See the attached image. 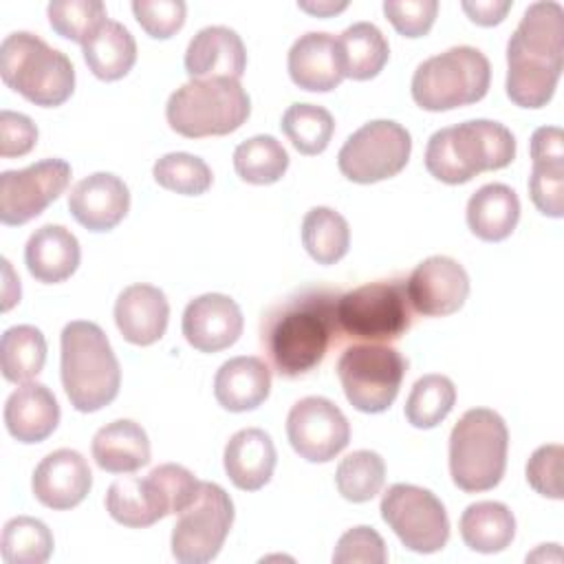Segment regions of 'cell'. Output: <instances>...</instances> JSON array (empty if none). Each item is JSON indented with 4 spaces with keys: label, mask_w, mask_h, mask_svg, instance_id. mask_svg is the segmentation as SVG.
<instances>
[{
    "label": "cell",
    "mask_w": 564,
    "mask_h": 564,
    "mask_svg": "<svg viewBox=\"0 0 564 564\" xmlns=\"http://www.w3.org/2000/svg\"><path fill=\"white\" fill-rule=\"evenodd\" d=\"M293 148L306 156L322 154L335 132L333 115L317 104H291L280 123Z\"/></svg>",
    "instance_id": "37"
},
{
    "label": "cell",
    "mask_w": 564,
    "mask_h": 564,
    "mask_svg": "<svg viewBox=\"0 0 564 564\" xmlns=\"http://www.w3.org/2000/svg\"><path fill=\"white\" fill-rule=\"evenodd\" d=\"M68 209L88 231H110L130 209V189L119 176L95 172L70 189Z\"/></svg>",
    "instance_id": "19"
},
{
    "label": "cell",
    "mask_w": 564,
    "mask_h": 564,
    "mask_svg": "<svg viewBox=\"0 0 564 564\" xmlns=\"http://www.w3.org/2000/svg\"><path fill=\"white\" fill-rule=\"evenodd\" d=\"M297 7L311 15H317V18H328V15H335L339 11H344L348 7L346 0H300Z\"/></svg>",
    "instance_id": "51"
},
{
    "label": "cell",
    "mask_w": 564,
    "mask_h": 564,
    "mask_svg": "<svg viewBox=\"0 0 564 564\" xmlns=\"http://www.w3.org/2000/svg\"><path fill=\"white\" fill-rule=\"evenodd\" d=\"M242 311L229 295L205 293L183 311V335L200 352H218L234 346L242 335Z\"/></svg>",
    "instance_id": "17"
},
{
    "label": "cell",
    "mask_w": 564,
    "mask_h": 564,
    "mask_svg": "<svg viewBox=\"0 0 564 564\" xmlns=\"http://www.w3.org/2000/svg\"><path fill=\"white\" fill-rule=\"evenodd\" d=\"M520 220L518 194L505 183H487L467 200V225L485 242L509 238Z\"/></svg>",
    "instance_id": "28"
},
{
    "label": "cell",
    "mask_w": 564,
    "mask_h": 564,
    "mask_svg": "<svg viewBox=\"0 0 564 564\" xmlns=\"http://www.w3.org/2000/svg\"><path fill=\"white\" fill-rule=\"evenodd\" d=\"M271 392V370L260 357H234L214 377V397L229 412L256 410Z\"/></svg>",
    "instance_id": "26"
},
{
    "label": "cell",
    "mask_w": 564,
    "mask_h": 564,
    "mask_svg": "<svg viewBox=\"0 0 564 564\" xmlns=\"http://www.w3.org/2000/svg\"><path fill=\"white\" fill-rule=\"evenodd\" d=\"M70 181V165L64 159H44L24 170L0 174V220L24 225L40 216L64 194Z\"/></svg>",
    "instance_id": "14"
},
{
    "label": "cell",
    "mask_w": 564,
    "mask_h": 564,
    "mask_svg": "<svg viewBox=\"0 0 564 564\" xmlns=\"http://www.w3.org/2000/svg\"><path fill=\"white\" fill-rule=\"evenodd\" d=\"M381 518L414 553H436L449 540V518L443 502L423 487L394 482L381 498Z\"/></svg>",
    "instance_id": "13"
},
{
    "label": "cell",
    "mask_w": 564,
    "mask_h": 564,
    "mask_svg": "<svg viewBox=\"0 0 564 564\" xmlns=\"http://www.w3.org/2000/svg\"><path fill=\"white\" fill-rule=\"evenodd\" d=\"M51 529L31 516H15L4 522L0 555L4 564H44L53 553Z\"/></svg>",
    "instance_id": "35"
},
{
    "label": "cell",
    "mask_w": 564,
    "mask_h": 564,
    "mask_svg": "<svg viewBox=\"0 0 564 564\" xmlns=\"http://www.w3.org/2000/svg\"><path fill=\"white\" fill-rule=\"evenodd\" d=\"M405 289L412 311L425 317H445L463 308L469 295V275L458 260L430 256L410 273Z\"/></svg>",
    "instance_id": "16"
},
{
    "label": "cell",
    "mask_w": 564,
    "mask_h": 564,
    "mask_svg": "<svg viewBox=\"0 0 564 564\" xmlns=\"http://www.w3.org/2000/svg\"><path fill=\"white\" fill-rule=\"evenodd\" d=\"M529 196L538 212L551 218L564 216V163H533Z\"/></svg>",
    "instance_id": "44"
},
{
    "label": "cell",
    "mask_w": 564,
    "mask_h": 564,
    "mask_svg": "<svg viewBox=\"0 0 564 564\" xmlns=\"http://www.w3.org/2000/svg\"><path fill=\"white\" fill-rule=\"evenodd\" d=\"M143 485L159 520L172 513H181L200 491V480L187 467L176 463L154 467L143 478Z\"/></svg>",
    "instance_id": "36"
},
{
    "label": "cell",
    "mask_w": 564,
    "mask_h": 564,
    "mask_svg": "<svg viewBox=\"0 0 564 564\" xmlns=\"http://www.w3.org/2000/svg\"><path fill=\"white\" fill-rule=\"evenodd\" d=\"M93 487L86 458L68 447L46 454L31 478L33 496L48 509L66 511L77 507Z\"/></svg>",
    "instance_id": "18"
},
{
    "label": "cell",
    "mask_w": 564,
    "mask_h": 564,
    "mask_svg": "<svg viewBox=\"0 0 564 564\" xmlns=\"http://www.w3.org/2000/svg\"><path fill=\"white\" fill-rule=\"evenodd\" d=\"M170 304L165 293L152 284H130L115 302V324L126 341L150 346L165 335Z\"/></svg>",
    "instance_id": "20"
},
{
    "label": "cell",
    "mask_w": 564,
    "mask_h": 564,
    "mask_svg": "<svg viewBox=\"0 0 564 564\" xmlns=\"http://www.w3.org/2000/svg\"><path fill=\"white\" fill-rule=\"evenodd\" d=\"M79 240L62 225H44L35 229L24 247L29 273L44 284H57L70 278L79 267Z\"/></svg>",
    "instance_id": "25"
},
{
    "label": "cell",
    "mask_w": 564,
    "mask_h": 564,
    "mask_svg": "<svg viewBox=\"0 0 564 564\" xmlns=\"http://www.w3.org/2000/svg\"><path fill=\"white\" fill-rule=\"evenodd\" d=\"M82 46L88 68L104 82L126 77L137 62V42L117 20H106Z\"/></svg>",
    "instance_id": "29"
},
{
    "label": "cell",
    "mask_w": 564,
    "mask_h": 564,
    "mask_svg": "<svg viewBox=\"0 0 564 564\" xmlns=\"http://www.w3.org/2000/svg\"><path fill=\"white\" fill-rule=\"evenodd\" d=\"M251 112V99L238 79H189L176 88L165 106L174 132L187 139L223 137L238 130Z\"/></svg>",
    "instance_id": "7"
},
{
    "label": "cell",
    "mask_w": 564,
    "mask_h": 564,
    "mask_svg": "<svg viewBox=\"0 0 564 564\" xmlns=\"http://www.w3.org/2000/svg\"><path fill=\"white\" fill-rule=\"evenodd\" d=\"M234 524V502L216 482H203L189 507L178 513L172 529V555L181 564L212 562Z\"/></svg>",
    "instance_id": "12"
},
{
    "label": "cell",
    "mask_w": 564,
    "mask_h": 564,
    "mask_svg": "<svg viewBox=\"0 0 564 564\" xmlns=\"http://www.w3.org/2000/svg\"><path fill=\"white\" fill-rule=\"evenodd\" d=\"M247 68V51L229 26H205L187 44L185 70L189 79H240Z\"/></svg>",
    "instance_id": "21"
},
{
    "label": "cell",
    "mask_w": 564,
    "mask_h": 564,
    "mask_svg": "<svg viewBox=\"0 0 564 564\" xmlns=\"http://www.w3.org/2000/svg\"><path fill=\"white\" fill-rule=\"evenodd\" d=\"M106 509L115 522L130 529H143L159 520L141 476L115 480L106 494Z\"/></svg>",
    "instance_id": "41"
},
{
    "label": "cell",
    "mask_w": 564,
    "mask_h": 564,
    "mask_svg": "<svg viewBox=\"0 0 564 564\" xmlns=\"http://www.w3.org/2000/svg\"><path fill=\"white\" fill-rule=\"evenodd\" d=\"M339 330L364 341H394L412 326L405 282L379 280L361 284L337 300Z\"/></svg>",
    "instance_id": "9"
},
{
    "label": "cell",
    "mask_w": 564,
    "mask_h": 564,
    "mask_svg": "<svg viewBox=\"0 0 564 564\" xmlns=\"http://www.w3.org/2000/svg\"><path fill=\"white\" fill-rule=\"evenodd\" d=\"M35 143H37V128L26 115L13 112V110L0 112V154L4 159L22 156L31 152Z\"/></svg>",
    "instance_id": "48"
},
{
    "label": "cell",
    "mask_w": 564,
    "mask_h": 564,
    "mask_svg": "<svg viewBox=\"0 0 564 564\" xmlns=\"http://www.w3.org/2000/svg\"><path fill=\"white\" fill-rule=\"evenodd\" d=\"M491 82V66L474 46H452L421 62L412 75V99L430 112L480 101Z\"/></svg>",
    "instance_id": "8"
},
{
    "label": "cell",
    "mask_w": 564,
    "mask_h": 564,
    "mask_svg": "<svg viewBox=\"0 0 564 564\" xmlns=\"http://www.w3.org/2000/svg\"><path fill=\"white\" fill-rule=\"evenodd\" d=\"M302 245L317 264H335L348 253L350 227L339 212L313 207L302 220Z\"/></svg>",
    "instance_id": "33"
},
{
    "label": "cell",
    "mask_w": 564,
    "mask_h": 564,
    "mask_svg": "<svg viewBox=\"0 0 564 564\" xmlns=\"http://www.w3.org/2000/svg\"><path fill=\"white\" fill-rule=\"evenodd\" d=\"M463 542L478 553L505 551L516 535V518L511 509L496 500L469 505L458 522Z\"/></svg>",
    "instance_id": "31"
},
{
    "label": "cell",
    "mask_w": 564,
    "mask_h": 564,
    "mask_svg": "<svg viewBox=\"0 0 564 564\" xmlns=\"http://www.w3.org/2000/svg\"><path fill=\"white\" fill-rule=\"evenodd\" d=\"M62 386L77 412H97L115 401L121 368L112 346L95 322H68L59 337Z\"/></svg>",
    "instance_id": "4"
},
{
    "label": "cell",
    "mask_w": 564,
    "mask_h": 564,
    "mask_svg": "<svg viewBox=\"0 0 564 564\" xmlns=\"http://www.w3.org/2000/svg\"><path fill=\"white\" fill-rule=\"evenodd\" d=\"M533 163H564V132L557 126H542L531 134Z\"/></svg>",
    "instance_id": "49"
},
{
    "label": "cell",
    "mask_w": 564,
    "mask_h": 564,
    "mask_svg": "<svg viewBox=\"0 0 564 564\" xmlns=\"http://www.w3.org/2000/svg\"><path fill=\"white\" fill-rule=\"evenodd\" d=\"M286 436L304 460L328 463L348 445L350 425L330 399L304 397L289 410Z\"/></svg>",
    "instance_id": "15"
},
{
    "label": "cell",
    "mask_w": 564,
    "mask_h": 564,
    "mask_svg": "<svg viewBox=\"0 0 564 564\" xmlns=\"http://www.w3.org/2000/svg\"><path fill=\"white\" fill-rule=\"evenodd\" d=\"M460 7L471 22L480 26H494L505 20L513 2L511 0H465L460 2Z\"/></svg>",
    "instance_id": "50"
},
{
    "label": "cell",
    "mask_w": 564,
    "mask_h": 564,
    "mask_svg": "<svg viewBox=\"0 0 564 564\" xmlns=\"http://www.w3.org/2000/svg\"><path fill=\"white\" fill-rule=\"evenodd\" d=\"M339 293L324 286L300 289L278 302L262 319L260 341L280 377H302L317 368L341 333L337 324Z\"/></svg>",
    "instance_id": "1"
},
{
    "label": "cell",
    "mask_w": 564,
    "mask_h": 564,
    "mask_svg": "<svg viewBox=\"0 0 564 564\" xmlns=\"http://www.w3.org/2000/svg\"><path fill=\"white\" fill-rule=\"evenodd\" d=\"M275 445L260 427L238 430L225 445L223 463L229 480L242 491L262 489L275 469Z\"/></svg>",
    "instance_id": "24"
},
{
    "label": "cell",
    "mask_w": 564,
    "mask_h": 564,
    "mask_svg": "<svg viewBox=\"0 0 564 564\" xmlns=\"http://www.w3.org/2000/svg\"><path fill=\"white\" fill-rule=\"evenodd\" d=\"M0 77L35 106H62L75 90L70 59L29 31L9 33L0 44Z\"/></svg>",
    "instance_id": "5"
},
{
    "label": "cell",
    "mask_w": 564,
    "mask_h": 564,
    "mask_svg": "<svg viewBox=\"0 0 564 564\" xmlns=\"http://www.w3.org/2000/svg\"><path fill=\"white\" fill-rule=\"evenodd\" d=\"M132 13L150 37L167 40L183 29L187 7L183 0H134Z\"/></svg>",
    "instance_id": "43"
},
{
    "label": "cell",
    "mask_w": 564,
    "mask_h": 564,
    "mask_svg": "<svg viewBox=\"0 0 564 564\" xmlns=\"http://www.w3.org/2000/svg\"><path fill=\"white\" fill-rule=\"evenodd\" d=\"M412 137L390 119H377L355 130L337 154L339 172L352 183H377L397 176L410 161Z\"/></svg>",
    "instance_id": "11"
},
{
    "label": "cell",
    "mask_w": 564,
    "mask_h": 564,
    "mask_svg": "<svg viewBox=\"0 0 564 564\" xmlns=\"http://www.w3.org/2000/svg\"><path fill=\"white\" fill-rule=\"evenodd\" d=\"M564 66V9L542 0L527 7L507 44V97L520 108L551 101Z\"/></svg>",
    "instance_id": "2"
},
{
    "label": "cell",
    "mask_w": 564,
    "mask_h": 564,
    "mask_svg": "<svg viewBox=\"0 0 564 564\" xmlns=\"http://www.w3.org/2000/svg\"><path fill=\"white\" fill-rule=\"evenodd\" d=\"M386 482V463L372 449H357L341 458L335 471L337 491L348 502L372 500Z\"/></svg>",
    "instance_id": "39"
},
{
    "label": "cell",
    "mask_w": 564,
    "mask_h": 564,
    "mask_svg": "<svg viewBox=\"0 0 564 564\" xmlns=\"http://www.w3.org/2000/svg\"><path fill=\"white\" fill-rule=\"evenodd\" d=\"M152 176L161 187L185 196H200L212 187L209 165L189 152L163 154L156 159Z\"/></svg>",
    "instance_id": "40"
},
{
    "label": "cell",
    "mask_w": 564,
    "mask_h": 564,
    "mask_svg": "<svg viewBox=\"0 0 564 564\" xmlns=\"http://www.w3.org/2000/svg\"><path fill=\"white\" fill-rule=\"evenodd\" d=\"M51 29L73 42L84 44L106 20V7L99 0H53L46 7Z\"/></svg>",
    "instance_id": "42"
},
{
    "label": "cell",
    "mask_w": 564,
    "mask_h": 564,
    "mask_svg": "<svg viewBox=\"0 0 564 564\" xmlns=\"http://www.w3.org/2000/svg\"><path fill=\"white\" fill-rule=\"evenodd\" d=\"M90 449L95 463L110 474H130L150 463V438L145 430L130 419H117L99 427Z\"/></svg>",
    "instance_id": "27"
},
{
    "label": "cell",
    "mask_w": 564,
    "mask_h": 564,
    "mask_svg": "<svg viewBox=\"0 0 564 564\" xmlns=\"http://www.w3.org/2000/svg\"><path fill=\"white\" fill-rule=\"evenodd\" d=\"M383 13L403 37H423L438 13L436 0H386Z\"/></svg>",
    "instance_id": "47"
},
{
    "label": "cell",
    "mask_w": 564,
    "mask_h": 564,
    "mask_svg": "<svg viewBox=\"0 0 564 564\" xmlns=\"http://www.w3.org/2000/svg\"><path fill=\"white\" fill-rule=\"evenodd\" d=\"M59 423L55 394L37 381L18 386L4 403V425L18 443H42Z\"/></svg>",
    "instance_id": "23"
},
{
    "label": "cell",
    "mask_w": 564,
    "mask_h": 564,
    "mask_svg": "<svg viewBox=\"0 0 564 564\" xmlns=\"http://www.w3.org/2000/svg\"><path fill=\"white\" fill-rule=\"evenodd\" d=\"M289 167L284 145L271 134H256L234 150L236 174L251 185L278 183Z\"/></svg>",
    "instance_id": "34"
},
{
    "label": "cell",
    "mask_w": 564,
    "mask_h": 564,
    "mask_svg": "<svg viewBox=\"0 0 564 564\" xmlns=\"http://www.w3.org/2000/svg\"><path fill=\"white\" fill-rule=\"evenodd\" d=\"M286 68L295 86L308 93L335 90L344 75L337 55V40L330 33H304L289 48Z\"/></svg>",
    "instance_id": "22"
},
{
    "label": "cell",
    "mask_w": 564,
    "mask_h": 564,
    "mask_svg": "<svg viewBox=\"0 0 564 564\" xmlns=\"http://www.w3.org/2000/svg\"><path fill=\"white\" fill-rule=\"evenodd\" d=\"M562 458L564 447L560 443L538 447L527 463V482L544 498L562 500Z\"/></svg>",
    "instance_id": "46"
},
{
    "label": "cell",
    "mask_w": 564,
    "mask_h": 564,
    "mask_svg": "<svg viewBox=\"0 0 564 564\" xmlns=\"http://www.w3.org/2000/svg\"><path fill=\"white\" fill-rule=\"evenodd\" d=\"M408 361L399 350L386 344H352L337 361L348 403L366 414H379L392 405L405 377Z\"/></svg>",
    "instance_id": "10"
},
{
    "label": "cell",
    "mask_w": 564,
    "mask_h": 564,
    "mask_svg": "<svg viewBox=\"0 0 564 564\" xmlns=\"http://www.w3.org/2000/svg\"><path fill=\"white\" fill-rule=\"evenodd\" d=\"M509 430L489 408L467 410L449 434V474L467 494L494 489L507 467Z\"/></svg>",
    "instance_id": "6"
},
{
    "label": "cell",
    "mask_w": 564,
    "mask_h": 564,
    "mask_svg": "<svg viewBox=\"0 0 564 564\" xmlns=\"http://www.w3.org/2000/svg\"><path fill=\"white\" fill-rule=\"evenodd\" d=\"M335 564H383L388 562V549L383 538L372 527H352L348 529L333 551Z\"/></svg>",
    "instance_id": "45"
},
{
    "label": "cell",
    "mask_w": 564,
    "mask_h": 564,
    "mask_svg": "<svg viewBox=\"0 0 564 564\" xmlns=\"http://www.w3.org/2000/svg\"><path fill=\"white\" fill-rule=\"evenodd\" d=\"M456 388L445 375L421 377L405 401V419L412 427L430 430L436 427L454 408Z\"/></svg>",
    "instance_id": "38"
},
{
    "label": "cell",
    "mask_w": 564,
    "mask_h": 564,
    "mask_svg": "<svg viewBox=\"0 0 564 564\" xmlns=\"http://www.w3.org/2000/svg\"><path fill=\"white\" fill-rule=\"evenodd\" d=\"M46 361V339L40 328L18 324L2 333L0 368L7 381L26 383L37 377Z\"/></svg>",
    "instance_id": "32"
},
{
    "label": "cell",
    "mask_w": 564,
    "mask_h": 564,
    "mask_svg": "<svg viewBox=\"0 0 564 564\" xmlns=\"http://www.w3.org/2000/svg\"><path fill=\"white\" fill-rule=\"evenodd\" d=\"M337 55L344 77L366 82L383 70L390 46L372 22H355L337 37Z\"/></svg>",
    "instance_id": "30"
},
{
    "label": "cell",
    "mask_w": 564,
    "mask_h": 564,
    "mask_svg": "<svg viewBox=\"0 0 564 564\" xmlns=\"http://www.w3.org/2000/svg\"><path fill=\"white\" fill-rule=\"evenodd\" d=\"M516 159V139L498 121L471 119L436 130L425 148V170L441 183L460 185Z\"/></svg>",
    "instance_id": "3"
}]
</instances>
